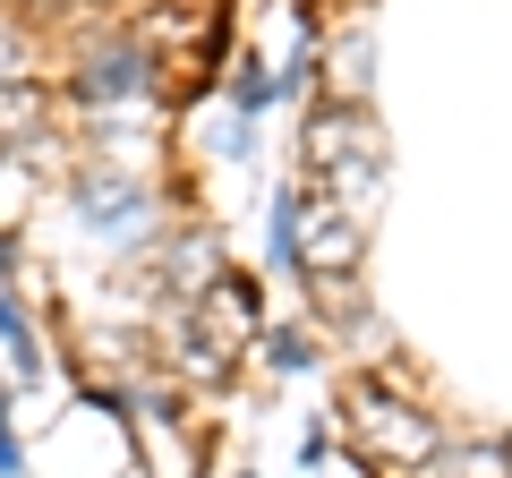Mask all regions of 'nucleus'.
<instances>
[{"label":"nucleus","instance_id":"1","mask_svg":"<svg viewBox=\"0 0 512 478\" xmlns=\"http://www.w3.org/2000/svg\"><path fill=\"white\" fill-rule=\"evenodd\" d=\"M308 163H316V180L333 188V205H367L376 197V180H384V163H376V146H367L359 129H342V111H325V120H316L308 129Z\"/></svg>","mask_w":512,"mask_h":478},{"label":"nucleus","instance_id":"2","mask_svg":"<svg viewBox=\"0 0 512 478\" xmlns=\"http://www.w3.org/2000/svg\"><path fill=\"white\" fill-rule=\"evenodd\" d=\"M146 86V52H94L86 60V77H77V94H94V103H120V94H137Z\"/></svg>","mask_w":512,"mask_h":478},{"label":"nucleus","instance_id":"3","mask_svg":"<svg viewBox=\"0 0 512 478\" xmlns=\"http://www.w3.org/2000/svg\"><path fill=\"white\" fill-rule=\"evenodd\" d=\"M77 205H86L94 231H111V222H128V214H146V197H137L128 180H103V171H94V180H77Z\"/></svg>","mask_w":512,"mask_h":478},{"label":"nucleus","instance_id":"4","mask_svg":"<svg viewBox=\"0 0 512 478\" xmlns=\"http://www.w3.org/2000/svg\"><path fill=\"white\" fill-rule=\"evenodd\" d=\"M367 410H376V444H384V453H427V444H436V427L402 419L393 402H367Z\"/></svg>","mask_w":512,"mask_h":478},{"label":"nucleus","instance_id":"5","mask_svg":"<svg viewBox=\"0 0 512 478\" xmlns=\"http://www.w3.org/2000/svg\"><path fill=\"white\" fill-rule=\"evenodd\" d=\"M35 120H43L35 86H9V94H0V137H35Z\"/></svg>","mask_w":512,"mask_h":478},{"label":"nucleus","instance_id":"6","mask_svg":"<svg viewBox=\"0 0 512 478\" xmlns=\"http://www.w3.org/2000/svg\"><path fill=\"white\" fill-rule=\"evenodd\" d=\"M0 333H9V350L35 368V333H26V316H18V299H9V291H0Z\"/></svg>","mask_w":512,"mask_h":478},{"label":"nucleus","instance_id":"7","mask_svg":"<svg viewBox=\"0 0 512 478\" xmlns=\"http://www.w3.org/2000/svg\"><path fill=\"white\" fill-rule=\"evenodd\" d=\"M0 478H26V461H18V436H9V410H0Z\"/></svg>","mask_w":512,"mask_h":478},{"label":"nucleus","instance_id":"8","mask_svg":"<svg viewBox=\"0 0 512 478\" xmlns=\"http://www.w3.org/2000/svg\"><path fill=\"white\" fill-rule=\"evenodd\" d=\"M274 359L282 368H308V333H274Z\"/></svg>","mask_w":512,"mask_h":478}]
</instances>
